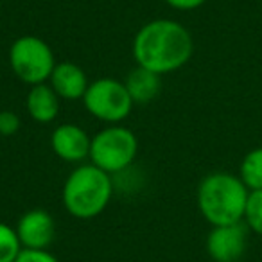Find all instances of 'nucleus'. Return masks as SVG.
<instances>
[{"instance_id":"f257e3e1","label":"nucleus","mask_w":262,"mask_h":262,"mask_svg":"<svg viewBox=\"0 0 262 262\" xmlns=\"http://www.w3.org/2000/svg\"><path fill=\"white\" fill-rule=\"evenodd\" d=\"M194 40L185 26L176 20L158 18L147 22L133 38V58L137 65L164 76L189 63Z\"/></svg>"},{"instance_id":"f03ea898","label":"nucleus","mask_w":262,"mask_h":262,"mask_svg":"<svg viewBox=\"0 0 262 262\" xmlns=\"http://www.w3.org/2000/svg\"><path fill=\"white\" fill-rule=\"evenodd\" d=\"M250 189L239 176L215 171L207 174L198 187V208L212 226L233 225L244 219Z\"/></svg>"},{"instance_id":"7ed1b4c3","label":"nucleus","mask_w":262,"mask_h":262,"mask_svg":"<svg viewBox=\"0 0 262 262\" xmlns=\"http://www.w3.org/2000/svg\"><path fill=\"white\" fill-rule=\"evenodd\" d=\"M113 196L112 174L94 164L76 167L63 185V207L77 219H94L104 212Z\"/></svg>"},{"instance_id":"20e7f679","label":"nucleus","mask_w":262,"mask_h":262,"mask_svg":"<svg viewBox=\"0 0 262 262\" xmlns=\"http://www.w3.org/2000/svg\"><path fill=\"white\" fill-rule=\"evenodd\" d=\"M139 153V139L129 127L113 124L92 139L90 164L108 174L120 172L133 164Z\"/></svg>"},{"instance_id":"39448f33","label":"nucleus","mask_w":262,"mask_h":262,"mask_svg":"<svg viewBox=\"0 0 262 262\" xmlns=\"http://www.w3.org/2000/svg\"><path fill=\"white\" fill-rule=\"evenodd\" d=\"M9 65L20 81L34 86L49 81L56 67V58L47 41L26 34L15 40L9 49Z\"/></svg>"},{"instance_id":"423d86ee","label":"nucleus","mask_w":262,"mask_h":262,"mask_svg":"<svg viewBox=\"0 0 262 262\" xmlns=\"http://www.w3.org/2000/svg\"><path fill=\"white\" fill-rule=\"evenodd\" d=\"M83 102L90 115L110 124L122 122L135 106L126 84L113 77H101L88 84Z\"/></svg>"},{"instance_id":"0eeeda50","label":"nucleus","mask_w":262,"mask_h":262,"mask_svg":"<svg viewBox=\"0 0 262 262\" xmlns=\"http://www.w3.org/2000/svg\"><path fill=\"white\" fill-rule=\"evenodd\" d=\"M248 248V225L212 226L207 237V253L214 262H239Z\"/></svg>"},{"instance_id":"6e6552de","label":"nucleus","mask_w":262,"mask_h":262,"mask_svg":"<svg viewBox=\"0 0 262 262\" xmlns=\"http://www.w3.org/2000/svg\"><path fill=\"white\" fill-rule=\"evenodd\" d=\"M16 235L24 250H47L56 237V223L47 210L33 208L18 219Z\"/></svg>"},{"instance_id":"1a4fd4ad","label":"nucleus","mask_w":262,"mask_h":262,"mask_svg":"<svg viewBox=\"0 0 262 262\" xmlns=\"http://www.w3.org/2000/svg\"><path fill=\"white\" fill-rule=\"evenodd\" d=\"M52 151L61 160L77 164L90 157L92 139L77 124H59L51 135Z\"/></svg>"},{"instance_id":"9d476101","label":"nucleus","mask_w":262,"mask_h":262,"mask_svg":"<svg viewBox=\"0 0 262 262\" xmlns=\"http://www.w3.org/2000/svg\"><path fill=\"white\" fill-rule=\"evenodd\" d=\"M49 81H51L52 90L58 94V97L67 99V101L83 99L84 92H86L88 84H90L84 70L79 65L70 61L56 63Z\"/></svg>"},{"instance_id":"9b49d317","label":"nucleus","mask_w":262,"mask_h":262,"mask_svg":"<svg viewBox=\"0 0 262 262\" xmlns=\"http://www.w3.org/2000/svg\"><path fill=\"white\" fill-rule=\"evenodd\" d=\"M26 108L33 120L40 124H49L59 113V97L52 90L51 84H34L27 94Z\"/></svg>"},{"instance_id":"f8f14e48","label":"nucleus","mask_w":262,"mask_h":262,"mask_svg":"<svg viewBox=\"0 0 262 262\" xmlns=\"http://www.w3.org/2000/svg\"><path fill=\"white\" fill-rule=\"evenodd\" d=\"M124 84H126L127 94L131 95L135 104H147V102H151L160 94L162 76L137 65L135 69L127 74Z\"/></svg>"},{"instance_id":"ddd939ff","label":"nucleus","mask_w":262,"mask_h":262,"mask_svg":"<svg viewBox=\"0 0 262 262\" xmlns=\"http://www.w3.org/2000/svg\"><path fill=\"white\" fill-rule=\"evenodd\" d=\"M239 178L251 190H262V147L251 149L241 162Z\"/></svg>"},{"instance_id":"4468645a","label":"nucleus","mask_w":262,"mask_h":262,"mask_svg":"<svg viewBox=\"0 0 262 262\" xmlns=\"http://www.w3.org/2000/svg\"><path fill=\"white\" fill-rule=\"evenodd\" d=\"M22 250L16 230L0 221V262H15Z\"/></svg>"},{"instance_id":"2eb2a0df","label":"nucleus","mask_w":262,"mask_h":262,"mask_svg":"<svg viewBox=\"0 0 262 262\" xmlns=\"http://www.w3.org/2000/svg\"><path fill=\"white\" fill-rule=\"evenodd\" d=\"M244 221L251 232L262 235V190H251L248 196Z\"/></svg>"},{"instance_id":"dca6fc26","label":"nucleus","mask_w":262,"mask_h":262,"mask_svg":"<svg viewBox=\"0 0 262 262\" xmlns=\"http://www.w3.org/2000/svg\"><path fill=\"white\" fill-rule=\"evenodd\" d=\"M20 126V117L15 112H9V110H2L0 112V135L2 137H13L18 133Z\"/></svg>"},{"instance_id":"f3484780","label":"nucleus","mask_w":262,"mask_h":262,"mask_svg":"<svg viewBox=\"0 0 262 262\" xmlns=\"http://www.w3.org/2000/svg\"><path fill=\"white\" fill-rule=\"evenodd\" d=\"M15 262H59L49 250H22Z\"/></svg>"},{"instance_id":"a211bd4d","label":"nucleus","mask_w":262,"mask_h":262,"mask_svg":"<svg viewBox=\"0 0 262 262\" xmlns=\"http://www.w3.org/2000/svg\"><path fill=\"white\" fill-rule=\"evenodd\" d=\"M205 2L207 0H165V4L178 11H192V9L201 8Z\"/></svg>"},{"instance_id":"6ab92c4d","label":"nucleus","mask_w":262,"mask_h":262,"mask_svg":"<svg viewBox=\"0 0 262 262\" xmlns=\"http://www.w3.org/2000/svg\"><path fill=\"white\" fill-rule=\"evenodd\" d=\"M0 11H2V0H0Z\"/></svg>"}]
</instances>
